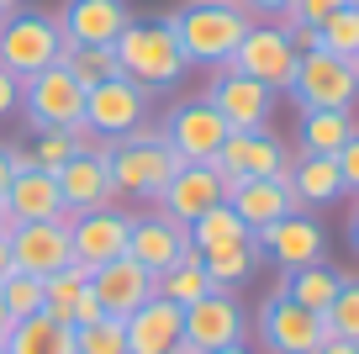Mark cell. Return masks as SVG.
I'll return each instance as SVG.
<instances>
[{
    "label": "cell",
    "mask_w": 359,
    "mask_h": 354,
    "mask_svg": "<svg viewBox=\"0 0 359 354\" xmlns=\"http://www.w3.org/2000/svg\"><path fill=\"white\" fill-rule=\"evenodd\" d=\"M354 6H359V0H354Z\"/></svg>",
    "instance_id": "cell-55"
},
{
    "label": "cell",
    "mask_w": 359,
    "mask_h": 354,
    "mask_svg": "<svg viewBox=\"0 0 359 354\" xmlns=\"http://www.w3.org/2000/svg\"><path fill=\"white\" fill-rule=\"evenodd\" d=\"M6 333H11V312H6V301H0V343H6Z\"/></svg>",
    "instance_id": "cell-46"
},
{
    "label": "cell",
    "mask_w": 359,
    "mask_h": 354,
    "mask_svg": "<svg viewBox=\"0 0 359 354\" xmlns=\"http://www.w3.org/2000/svg\"><path fill=\"white\" fill-rule=\"evenodd\" d=\"M338 286H344V275H338L333 265H302V270H285V296L296 301V307H306V312H327L333 307V296H338Z\"/></svg>",
    "instance_id": "cell-27"
},
{
    "label": "cell",
    "mask_w": 359,
    "mask_h": 354,
    "mask_svg": "<svg viewBox=\"0 0 359 354\" xmlns=\"http://www.w3.org/2000/svg\"><path fill=\"white\" fill-rule=\"evenodd\" d=\"M291 190L296 201L306 206H333L338 196H344V175H338V159L333 154H302L291 159Z\"/></svg>",
    "instance_id": "cell-25"
},
{
    "label": "cell",
    "mask_w": 359,
    "mask_h": 354,
    "mask_svg": "<svg viewBox=\"0 0 359 354\" xmlns=\"http://www.w3.org/2000/svg\"><path fill=\"white\" fill-rule=\"evenodd\" d=\"M212 164L222 169L227 190L238 180H285L291 185V154L280 148V138H269V127L264 133H227Z\"/></svg>",
    "instance_id": "cell-9"
},
{
    "label": "cell",
    "mask_w": 359,
    "mask_h": 354,
    "mask_svg": "<svg viewBox=\"0 0 359 354\" xmlns=\"http://www.w3.org/2000/svg\"><path fill=\"white\" fill-rule=\"evenodd\" d=\"M58 64H64L85 90H95V85H106V79L122 74L116 48H79V43H69V37H64V48H58Z\"/></svg>",
    "instance_id": "cell-31"
},
{
    "label": "cell",
    "mask_w": 359,
    "mask_h": 354,
    "mask_svg": "<svg viewBox=\"0 0 359 354\" xmlns=\"http://www.w3.org/2000/svg\"><path fill=\"white\" fill-rule=\"evenodd\" d=\"M333 159H338V175H344V190H354V196H359V133L348 138Z\"/></svg>",
    "instance_id": "cell-39"
},
{
    "label": "cell",
    "mask_w": 359,
    "mask_h": 354,
    "mask_svg": "<svg viewBox=\"0 0 359 354\" xmlns=\"http://www.w3.org/2000/svg\"><path fill=\"white\" fill-rule=\"evenodd\" d=\"M90 291H95L106 317H133V312L154 296V275H148L137 259L122 254V259H106V265L90 270Z\"/></svg>",
    "instance_id": "cell-20"
},
{
    "label": "cell",
    "mask_w": 359,
    "mask_h": 354,
    "mask_svg": "<svg viewBox=\"0 0 359 354\" xmlns=\"http://www.w3.org/2000/svg\"><path fill=\"white\" fill-rule=\"evenodd\" d=\"M201 265H206V275H212V291H233V286H243V280L254 275L259 244H254V238H243V244L212 249V254H201Z\"/></svg>",
    "instance_id": "cell-32"
},
{
    "label": "cell",
    "mask_w": 359,
    "mask_h": 354,
    "mask_svg": "<svg viewBox=\"0 0 359 354\" xmlns=\"http://www.w3.org/2000/svg\"><path fill=\"white\" fill-rule=\"evenodd\" d=\"M259 254H269L280 270H302V265H317V259H327V238L323 228H317L306 211H285V217H275L269 228L254 232Z\"/></svg>",
    "instance_id": "cell-16"
},
{
    "label": "cell",
    "mask_w": 359,
    "mask_h": 354,
    "mask_svg": "<svg viewBox=\"0 0 359 354\" xmlns=\"http://www.w3.org/2000/svg\"><path fill=\"white\" fill-rule=\"evenodd\" d=\"M317 354H359V343H348V339H327Z\"/></svg>",
    "instance_id": "cell-43"
},
{
    "label": "cell",
    "mask_w": 359,
    "mask_h": 354,
    "mask_svg": "<svg viewBox=\"0 0 359 354\" xmlns=\"http://www.w3.org/2000/svg\"><path fill=\"white\" fill-rule=\"evenodd\" d=\"M238 6H243L248 16H280V22H285L296 0H238Z\"/></svg>",
    "instance_id": "cell-41"
},
{
    "label": "cell",
    "mask_w": 359,
    "mask_h": 354,
    "mask_svg": "<svg viewBox=\"0 0 359 354\" xmlns=\"http://www.w3.org/2000/svg\"><path fill=\"white\" fill-rule=\"evenodd\" d=\"M191 254V222L169 217V211H154V217H133V232H127V259L148 270V275H164L175 259Z\"/></svg>",
    "instance_id": "cell-15"
},
{
    "label": "cell",
    "mask_w": 359,
    "mask_h": 354,
    "mask_svg": "<svg viewBox=\"0 0 359 354\" xmlns=\"http://www.w3.org/2000/svg\"><path fill=\"white\" fill-rule=\"evenodd\" d=\"M0 206L11 211V222H69L64 217V196H58V180L53 169H16Z\"/></svg>",
    "instance_id": "cell-23"
},
{
    "label": "cell",
    "mask_w": 359,
    "mask_h": 354,
    "mask_svg": "<svg viewBox=\"0 0 359 354\" xmlns=\"http://www.w3.org/2000/svg\"><path fill=\"white\" fill-rule=\"evenodd\" d=\"M85 143H90L85 127H74V133H64V127H48V133H37L32 164H37V169H58V164H69V159H74Z\"/></svg>",
    "instance_id": "cell-33"
},
{
    "label": "cell",
    "mask_w": 359,
    "mask_h": 354,
    "mask_svg": "<svg viewBox=\"0 0 359 354\" xmlns=\"http://www.w3.org/2000/svg\"><path fill=\"white\" fill-rule=\"evenodd\" d=\"M116 58H122V74L143 90H169L185 79V53H180L169 22H127V32L116 37Z\"/></svg>",
    "instance_id": "cell-3"
},
{
    "label": "cell",
    "mask_w": 359,
    "mask_h": 354,
    "mask_svg": "<svg viewBox=\"0 0 359 354\" xmlns=\"http://www.w3.org/2000/svg\"><path fill=\"white\" fill-rule=\"evenodd\" d=\"M11 265L22 275H58L64 265H74V249H69V222H16L11 232Z\"/></svg>",
    "instance_id": "cell-14"
},
{
    "label": "cell",
    "mask_w": 359,
    "mask_h": 354,
    "mask_svg": "<svg viewBox=\"0 0 359 354\" xmlns=\"http://www.w3.org/2000/svg\"><path fill=\"white\" fill-rule=\"evenodd\" d=\"M95 317H106V312H101V301H95V291H85L79 307H74V328H85V322H95Z\"/></svg>",
    "instance_id": "cell-42"
},
{
    "label": "cell",
    "mask_w": 359,
    "mask_h": 354,
    "mask_svg": "<svg viewBox=\"0 0 359 354\" xmlns=\"http://www.w3.org/2000/svg\"><path fill=\"white\" fill-rule=\"evenodd\" d=\"M323 317H327V333H333V339L359 343V280L354 275H344V286H338L333 307H327Z\"/></svg>",
    "instance_id": "cell-36"
},
{
    "label": "cell",
    "mask_w": 359,
    "mask_h": 354,
    "mask_svg": "<svg viewBox=\"0 0 359 354\" xmlns=\"http://www.w3.org/2000/svg\"><path fill=\"white\" fill-rule=\"evenodd\" d=\"M11 238H6V232H0V280H6V275H11Z\"/></svg>",
    "instance_id": "cell-44"
},
{
    "label": "cell",
    "mask_w": 359,
    "mask_h": 354,
    "mask_svg": "<svg viewBox=\"0 0 359 354\" xmlns=\"http://www.w3.org/2000/svg\"><path fill=\"white\" fill-rule=\"evenodd\" d=\"M291 96L302 100V111H348L359 100L354 58H338V53H327V48L302 53L296 79H291Z\"/></svg>",
    "instance_id": "cell-7"
},
{
    "label": "cell",
    "mask_w": 359,
    "mask_h": 354,
    "mask_svg": "<svg viewBox=\"0 0 359 354\" xmlns=\"http://www.w3.org/2000/svg\"><path fill=\"white\" fill-rule=\"evenodd\" d=\"M317 32H323V48H327V53L359 58V6H354V0H348V6H338V11L327 16Z\"/></svg>",
    "instance_id": "cell-34"
},
{
    "label": "cell",
    "mask_w": 359,
    "mask_h": 354,
    "mask_svg": "<svg viewBox=\"0 0 359 354\" xmlns=\"http://www.w3.org/2000/svg\"><path fill=\"white\" fill-rule=\"evenodd\" d=\"M222 201H227V180L217 164H180L169 175V185L158 190V211H169L180 222H196L201 211L222 206Z\"/></svg>",
    "instance_id": "cell-19"
},
{
    "label": "cell",
    "mask_w": 359,
    "mask_h": 354,
    "mask_svg": "<svg viewBox=\"0 0 359 354\" xmlns=\"http://www.w3.org/2000/svg\"><path fill=\"white\" fill-rule=\"evenodd\" d=\"M58 48H64V32H58L53 16L37 11H11L0 16V69L16 79L43 74L48 64H58Z\"/></svg>",
    "instance_id": "cell-4"
},
{
    "label": "cell",
    "mask_w": 359,
    "mask_h": 354,
    "mask_svg": "<svg viewBox=\"0 0 359 354\" xmlns=\"http://www.w3.org/2000/svg\"><path fill=\"white\" fill-rule=\"evenodd\" d=\"M74 354H127L122 317H95L85 328H74Z\"/></svg>",
    "instance_id": "cell-35"
},
{
    "label": "cell",
    "mask_w": 359,
    "mask_h": 354,
    "mask_svg": "<svg viewBox=\"0 0 359 354\" xmlns=\"http://www.w3.org/2000/svg\"><path fill=\"white\" fill-rule=\"evenodd\" d=\"M22 111L37 133H48V127L74 133V127H85V85L64 64H48L43 74L22 79Z\"/></svg>",
    "instance_id": "cell-5"
},
{
    "label": "cell",
    "mask_w": 359,
    "mask_h": 354,
    "mask_svg": "<svg viewBox=\"0 0 359 354\" xmlns=\"http://www.w3.org/2000/svg\"><path fill=\"white\" fill-rule=\"evenodd\" d=\"M0 301H6L11 322L32 317V312H43V280H37V275H22V270H11V275L0 280Z\"/></svg>",
    "instance_id": "cell-37"
},
{
    "label": "cell",
    "mask_w": 359,
    "mask_h": 354,
    "mask_svg": "<svg viewBox=\"0 0 359 354\" xmlns=\"http://www.w3.org/2000/svg\"><path fill=\"white\" fill-rule=\"evenodd\" d=\"M248 333V317L243 307H238L233 291H206L201 301H191L185 307V343L191 349H227V343H243Z\"/></svg>",
    "instance_id": "cell-17"
},
{
    "label": "cell",
    "mask_w": 359,
    "mask_h": 354,
    "mask_svg": "<svg viewBox=\"0 0 359 354\" xmlns=\"http://www.w3.org/2000/svg\"><path fill=\"white\" fill-rule=\"evenodd\" d=\"M296 64H302V53L291 48L285 27H280V22H275V27H269V22H254L222 69H238V74L259 79V85H269V90H291Z\"/></svg>",
    "instance_id": "cell-8"
},
{
    "label": "cell",
    "mask_w": 359,
    "mask_h": 354,
    "mask_svg": "<svg viewBox=\"0 0 359 354\" xmlns=\"http://www.w3.org/2000/svg\"><path fill=\"white\" fill-rule=\"evenodd\" d=\"M0 16H6V11H0Z\"/></svg>",
    "instance_id": "cell-54"
},
{
    "label": "cell",
    "mask_w": 359,
    "mask_h": 354,
    "mask_svg": "<svg viewBox=\"0 0 359 354\" xmlns=\"http://www.w3.org/2000/svg\"><path fill=\"white\" fill-rule=\"evenodd\" d=\"M122 328H127V354H169L185 343V307L148 296L133 317H122Z\"/></svg>",
    "instance_id": "cell-21"
},
{
    "label": "cell",
    "mask_w": 359,
    "mask_h": 354,
    "mask_svg": "<svg viewBox=\"0 0 359 354\" xmlns=\"http://www.w3.org/2000/svg\"><path fill=\"white\" fill-rule=\"evenodd\" d=\"M354 133V111H302V154H338Z\"/></svg>",
    "instance_id": "cell-29"
},
{
    "label": "cell",
    "mask_w": 359,
    "mask_h": 354,
    "mask_svg": "<svg viewBox=\"0 0 359 354\" xmlns=\"http://www.w3.org/2000/svg\"><path fill=\"white\" fill-rule=\"evenodd\" d=\"M16 6H22V0H0V11H6V16H11V11H16Z\"/></svg>",
    "instance_id": "cell-50"
},
{
    "label": "cell",
    "mask_w": 359,
    "mask_h": 354,
    "mask_svg": "<svg viewBox=\"0 0 359 354\" xmlns=\"http://www.w3.org/2000/svg\"><path fill=\"white\" fill-rule=\"evenodd\" d=\"M58 180V196H64V211L79 217V211H101V206H116V190H111V175H106V159H101V138H90L69 164L53 169Z\"/></svg>",
    "instance_id": "cell-13"
},
{
    "label": "cell",
    "mask_w": 359,
    "mask_h": 354,
    "mask_svg": "<svg viewBox=\"0 0 359 354\" xmlns=\"http://www.w3.org/2000/svg\"><path fill=\"white\" fill-rule=\"evenodd\" d=\"M227 206L248 222V232H259L275 217H285V211H302V201H296V190L285 180H238L227 190Z\"/></svg>",
    "instance_id": "cell-24"
},
{
    "label": "cell",
    "mask_w": 359,
    "mask_h": 354,
    "mask_svg": "<svg viewBox=\"0 0 359 354\" xmlns=\"http://www.w3.org/2000/svg\"><path fill=\"white\" fill-rule=\"evenodd\" d=\"M0 354H6V343H0Z\"/></svg>",
    "instance_id": "cell-53"
},
{
    "label": "cell",
    "mask_w": 359,
    "mask_h": 354,
    "mask_svg": "<svg viewBox=\"0 0 359 354\" xmlns=\"http://www.w3.org/2000/svg\"><path fill=\"white\" fill-rule=\"evenodd\" d=\"M148 122V90L133 85L127 74L106 79V85L85 90V133L95 138H122Z\"/></svg>",
    "instance_id": "cell-11"
},
{
    "label": "cell",
    "mask_w": 359,
    "mask_h": 354,
    "mask_svg": "<svg viewBox=\"0 0 359 354\" xmlns=\"http://www.w3.org/2000/svg\"><path fill=\"white\" fill-rule=\"evenodd\" d=\"M127 0H69L58 16V32L79 48H111L127 32Z\"/></svg>",
    "instance_id": "cell-22"
},
{
    "label": "cell",
    "mask_w": 359,
    "mask_h": 354,
    "mask_svg": "<svg viewBox=\"0 0 359 354\" xmlns=\"http://www.w3.org/2000/svg\"><path fill=\"white\" fill-rule=\"evenodd\" d=\"M16 106H22V79L0 69V117H11Z\"/></svg>",
    "instance_id": "cell-40"
},
{
    "label": "cell",
    "mask_w": 359,
    "mask_h": 354,
    "mask_svg": "<svg viewBox=\"0 0 359 354\" xmlns=\"http://www.w3.org/2000/svg\"><path fill=\"white\" fill-rule=\"evenodd\" d=\"M206 100L227 122V133H264L269 111H275V90L238 74V69H217V79L206 85Z\"/></svg>",
    "instance_id": "cell-10"
},
{
    "label": "cell",
    "mask_w": 359,
    "mask_h": 354,
    "mask_svg": "<svg viewBox=\"0 0 359 354\" xmlns=\"http://www.w3.org/2000/svg\"><path fill=\"white\" fill-rule=\"evenodd\" d=\"M327 339L333 333H327L323 312L296 307L280 286L264 296V307H259V343H264V354H317Z\"/></svg>",
    "instance_id": "cell-6"
},
{
    "label": "cell",
    "mask_w": 359,
    "mask_h": 354,
    "mask_svg": "<svg viewBox=\"0 0 359 354\" xmlns=\"http://www.w3.org/2000/svg\"><path fill=\"white\" fill-rule=\"evenodd\" d=\"M348 238H354V249H359V201H354V217H348Z\"/></svg>",
    "instance_id": "cell-47"
},
{
    "label": "cell",
    "mask_w": 359,
    "mask_h": 354,
    "mask_svg": "<svg viewBox=\"0 0 359 354\" xmlns=\"http://www.w3.org/2000/svg\"><path fill=\"white\" fill-rule=\"evenodd\" d=\"M11 228H16V222H11V211L0 206V232H11Z\"/></svg>",
    "instance_id": "cell-49"
},
{
    "label": "cell",
    "mask_w": 359,
    "mask_h": 354,
    "mask_svg": "<svg viewBox=\"0 0 359 354\" xmlns=\"http://www.w3.org/2000/svg\"><path fill=\"white\" fill-rule=\"evenodd\" d=\"M164 133V143L180 154V164H212L217 159V148H222V138H227V122L212 111V100H185V106H175L169 111V122L158 127Z\"/></svg>",
    "instance_id": "cell-12"
},
{
    "label": "cell",
    "mask_w": 359,
    "mask_h": 354,
    "mask_svg": "<svg viewBox=\"0 0 359 354\" xmlns=\"http://www.w3.org/2000/svg\"><path fill=\"white\" fill-rule=\"evenodd\" d=\"M6 354H74V328L53 322L48 312H32V317L11 322V333H6Z\"/></svg>",
    "instance_id": "cell-26"
},
{
    "label": "cell",
    "mask_w": 359,
    "mask_h": 354,
    "mask_svg": "<svg viewBox=\"0 0 359 354\" xmlns=\"http://www.w3.org/2000/svg\"><path fill=\"white\" fill-rule=\"evenodd\" d=\"M354 74H359V58H354Z\"/></svg>",
    "instance_id": "cell-52"
},
{
    "label": "cell",
    "mask_w": 359,
    "mask_h": 354,
    "mask_svg": "<svg viewBox=\"0 0 359 354\" xmlns=\"http://www.w3.org/2000/svg\"><path fill=\"white\" fill-rule=\"evenodd\" d=\"M248 27H254V16L238 0H185L169 16V32H175L185 64H206V69H222Z\"/></svg>",
    "instance_id": "cell-2"
},
{
    "label": "cell",
    "mask_w": 359,
    "mask_h": 354,
    "mask_svg": "<svg viewBox=\"0 0 359 354\" xmlns=\"http://www.w3.org/2000/svg\"><path fill=\"white\" fill-rule=\"evenodd\" d=\"M206 354H248L243 343H227V349H206Z\"/></svg>",
    "instance_id": "cell-48"
},
{
    "label": "cell",
    "mask_w": 359,
    "mask_h": 354,
    "mask_svg": "<svg viewBox=\"0 0 359 354\" xmlns=\"http://www.w3.org/2000/svg\"><path fill=\"white\" fill-rule=\"evenodd\" d=\"M127 232H133V211L122 206H101V211H79L69 222V249H74L79 265H106V259L127 254Z\"/></svg>",
    "instance_id": "cell-18"
},
{
    "label": "cell",
    "mask_w": 359,
    "mask_h": 354,
    "mask_svg": "<svg viewBox=\"0 0 359 354\" xmlns=\"http://www.w3.org/2000/svg\"><path fill=\"white\" fill-rule=\"evenodd\" d=\"M101 159H106L116 201L122 196L158 201V190H164L169 175L180 169V154L164 143L158 127H133V133H122V138H101Z\"/></svg>",
    "instance_id": "cell-1"
},
{
    "label": "cell",
    "mask_w": 359,
    "mask_h": 354,
    "mask_svg": "<svg viewBox=\"0 0 359 354\" xmlns=\"http://www.w3.org/2000/svg\"><path fill=\"white\" fill-rule=\"evenodd\" d=\"M6 185H11V148H0V196H6Z\"/></svg>",
    "instance_id": "cell-45"
},
{
    "label": "cell",
    "mask_w": 359,
    "mask_h": 354,
    "mask_svg": "<svg viewBox=\"0 0 359 354\" xmlns=\"http://www.w3.org/2000/svg\"><path fill=\"white\" fill-rule=\"evenodd\" d=\"M338 6H348V0H296V6H291V16H285L280 27H291V22H302V27H323L327 16L338 11Z\"/></svg>",
    "instance_id": "cell-38"
},
{
    "label": "cell",
    "mask_w": 359,
    "mask_h": 354,
    "mask_svg": "<svg viewBox=\"0 0 359 354\" xmlns=\"http://www.w3.org/2000/svg\"><path fill=\"white\" fill-rule=\"evenodd\" d=\"M169 354H201V349H191V343H180V349H169Z\"/></svg>",
    "instance_id": "cell-51"
},
{
    "label": "cell",
    "mask_w": 359,
    "mask_h": 354,
    "mask_svg": "<svg viewBox=\"0 0 359 354\" xmlns=\"http://www.w3.org/2000/svg\"><path fill=\"white\" fill-rule=\"evenodd\" d=\"M243 238H254L248 232V222L238 217L233 206H212V211H201V217L191 222V249L196 254H212V249H227V244H243Z\"/></svg>",
    "instance_id": "cell-30"
},
{
    "label": "cell",
    "mask_w": 359,
    "mask_h": 354,
    "mask_svg": "<svg viewBox=\"0 0 359 354\" xmlns=\"http://www.w3.org/2000/svg\"><path fill=\"white\" fill-rule=\"evenodd\" d=\"M206 291H212V275H206V265H201V254H196V249H191L185 259H175L164 275H154V296L175 301V307H191V301H201Z\"/></svg>",
    "instance_id": "cell-28"
}]
</instances>
